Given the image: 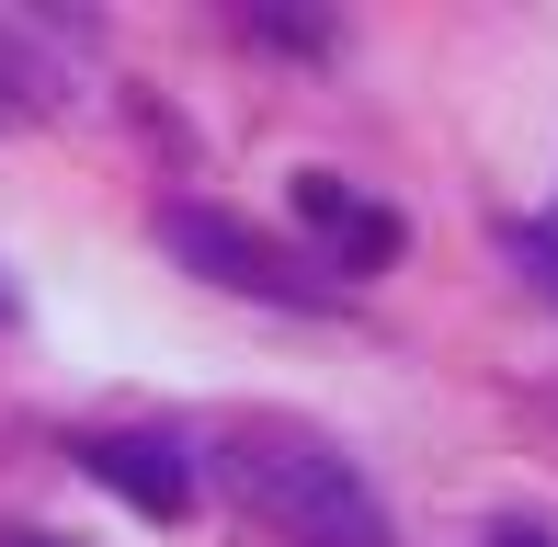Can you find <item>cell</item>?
I'll list each match as a JSON object with an SVG mask.
<instances>
[{
	"label": "cell",
	"mask_w": 558,
	"mask_h": 547,
	"mask_svg": "<svg viewBox=\"0 0 558 547\" xmlns=\"http://www.w3.org/2000/svg\"><path fill=\"white\" fill-rule=\"evenodd\" d=\"M46 104H58V69H46L35 46H23L12 23H0V126H35Z\"/></svg>",
	"instance_id": "obj_5"
},
{
	"label": "cell",
	"mask_w": 558,
	"mask_h": 547,
	"mask_svg": "<svg viewBox=\"0 0 558 547\" xmlns=\"http://www.w3.org/2000/svg\"><path fill=\"white\" fill-rule=\"evenodd\" d=\"M160 252L183 274H206V285H228V296H263V308H331L342 296L331 274H308L274 229H251L228 206H160Z\"/></svg>",
	"instance_id": "obj_2"
},
{
	"label": "cell",
	"mask_w": 558,
	"mask_h": 547,
	"mask_svg": "<svg viewBox=\"0 0 558 547\" xmlns=\"http://www.w3.org/2000/svg\"><path fill=\"white\" fill-rule=\"evenodd\" d=\"M0 319H12V285H0Z\"/></svg>",
	"instance_id": "obj_9"
},
{
	"label": "cell",
	"mask_w": 558,
	"mask_h": 547,
	"mask_svg": "<svg viewBox=\"0 0 558 547\" xmlns=\"http://www.w3.org/2000/svg\"><path fill=\"white\" fill-rule=\"evenodd\" d=\"M490 547H558L547 525H524V513H501V525H490Z\"/></svg>",
	"instance_id": "obj_8"
},
{
	"label": "cell",
	"mask_w": 558,
	"mask_h": 547,
	"mask_svg": "<svg viewBox=\"0 0 558 547\" xmlns=\"http://www.w3.org/2000/svg\"><path fill=\"white\" fill-rule=\"evenodd\" d=\"M513 263L536 274L547 296H558V217H524V229H513Z\"/></svg>",
	"instance_id": "obj_6"
},
{
	"label": "cell",
	"mask_w": 558,
	"mask_h": 547,
	"mask_svg": "<svg viewBox=\"0 0 558 547\" xmlns=\"http://www.w3.org/2000/svg\"><path fill=\"white\" fill-rule=\"evenodd\" d=\"M81 479L114 490V502L148 513V525H183V513H194V457H183V434H81Z\"/></svg>",
	"instance_id": "obj_3"
},
{
	"label": "cell",
	"mask_w": 558,
	"mask_h": 547,
	"mask_svg": "<svg viewBox=\"0 0 558 547\" xmlns=\"http://www.w3.org/2000/svg\"><path fill=\"white\" fill-rule=\"evenodd\" d=\"M251 35H263V46H296V58H319V46H331V23H308V12H251Z\"/></svg>",
	"instance_id": "obj_7"
},
{
	"label": "cell",
	"mask_w": 558,
	"mask_h": 547,
	"mask_svg": "<svg viewBox=\"0 0 558 547\" xmlns=\"http://www.w3.org/2000/svg\"><path fill=\"white\" fill-rule=\"evenodd\" d=\"M228 490L296 547H388V502L365 490V467L342 445L296 434V422H251L228 445Z\"/></svg>",
	"instance_id": "obj_1"
},
{
	"label": "cell",
	"mask_w": 558,
	"mask_h": 547,
	"mask_svg": "<svg viewBox=\"0 0 558 547\" xmlns=\"http://www.w3.org/2000/svg\"><path fill=\"white\" fill-rule=\"evenodd\" d=\"M296 217L319 229V252H331L342 274H376V263H399V240H411L388 206H365V194H353L342 171H296Z\"/></svg>",
	"instance_id": "obj_4"
}]
</instances>
